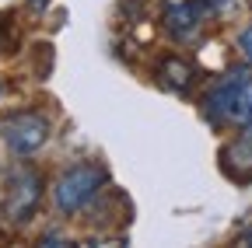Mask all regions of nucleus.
Listing matches in <instances>:
<instances>
[{
	"label": "nucleus",
	"instance_id": "nucleus-1",
	"mask_svg": "<svg viewBox=\"0 0 252 248\" xmlns=\"http://www.w3.org/2000/svg\"><path fill=\"white\" fill-rule=\"evenodd\" d=\"M207 115L220 126H249L252 122V77L249 70H231L207 98Z\"/></svg>",
	"mask_w": 252,
	"mask_h": 248
},
{
	"label": "nucleus",
	"instance_id": "nucleus-2",
	"mask_svg": "<svg viewBox=\"0 0 252 248\" xmlns=\"http://www.w3.org/2000/svg\"><path fill=\"white\" fill-rule=\"evenodd\" d=\"M102 185H105V171L98 165H77V168H70L56 182V189H53L56 206L63 213H77V210H84L94 196H98Z\"/></svg>",
	"mask_w": 252,
	"mask_h": 248
},
{
	"label": "nucleus",
	"instance_id": "nucleus-3",
	"mask_svg": "<svg viewBox=\"0 0 252 248\" xmlns=\"http://www.w3.org/2000/svg\"><path fill=\"white\" fill-rule=\"evenodd\" d=\"M0 133H4L7 147L14 154H32L49 140V119L39 112H18L14 119H7L0 126Z\"/></svg>",
	"mask_w": 252,
	"mask_h": 248
},
{
	"label": "nucleus",
	"instance_id": "nucleus-4",
	"mask_svg": "<svg viewBox=\"0 0 252 248\" xmlns=\"http://www.w3.org/2000/svg\"><path fill=\"white\" fill-rule=\"evenodd\" d=\"M210 11H214L210 0H182V4H175L172 14H168V32L175 39H193L196 28L203 25V18Z\"/></svg>",
	"mask_w": 252,
	"mask_h": 248
},
{
	"label": "nucleus",
	"instance_id": "nucleus-5",
	"mask_svg": "<svg viewBox=\"0 0 252 248\" xmlns=\"http://www.w3.org/2000/svg\"><path fill=\"white\" fill-rule=\"evenodd\" d=\"M39 196H42V182H39V175H32V171H21V175H18V182L11 185L7 213L14 217V220H25V217H28L32 210H35Z\"/></svg>",
	"mask_w": 252,
	"mask_h": 248
},
{
	"label": "nucleus",
	"instance_id": "nucleus-6",
	"mask_svg": "<svg viewBox=\"0 0 252 248\" xmlns=\"http://www.w3.org/2000/svg\"><path fill=\"white\" fill-rule=\"evenodd\" d=\"M238 46H242V53H245V59H252V25L245 28V32L238 35Z\"/></svg>",
	"mask_w": 252,
	"mask_h": 248
},
{
	"label": "nucleus",
	"instance_id": "nucleus-7",
	"mask_svg": "<svg viewBox=\"0 0 252 248\" xmlns=\"http://www.w3.org/2000/svg\"><path fill=\"white\" fill-rule=\"evenodd\" d=\"M28 4H32V7H35V11H42V7L49 4V0H28Z\"/></svg>",
	"mask_w": 252,
	"mask_h": 248
}]
</instances>
